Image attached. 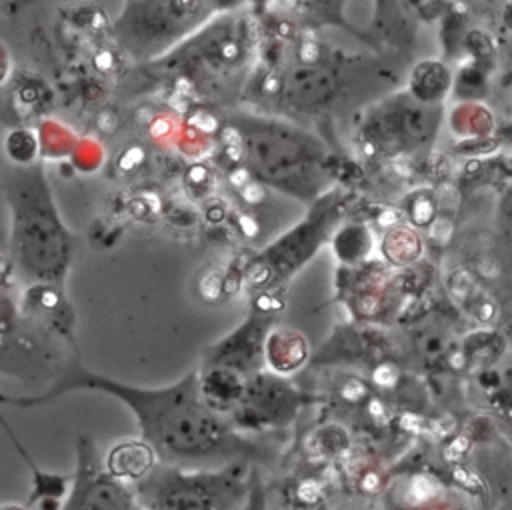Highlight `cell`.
<instances>
[{"instance_id": "cell-1", "label": "cell", "mask_w": 512, "mask_h": 510, "mask_svg": "<svg viewBox=\"0 0 512 510\" xmlns=\"http://www.w3.org/2000/svg\"><path fill=\"white\" fill-rule=\"evenodd\" d=\"M198 378L200 372H190L180 382L164 388H138L100 376L78 360H68L46 390L20 396L0 392V404L38 408L68 392L98 390L116 396L132 410L140 440L156 452L162 464L218 468L236 460L260 458V444L240 434L230 420L206 404Z\"/></svg>"}, {"instance_id": "cell-2", "label": "cell", "mask_w": 512, "mask_h": 510, "mask_svg": "<svg viewBox=\"0 0 512 510\" xmlns=\"http://www.w3.org/2000/svg\"><path fill=\"white\" fill-rule=\"evenodd\" d=\"M8 208L6 262L14 284L60 286L66 278L72 240L58 218L42 166H8L2 178Z\"/></svg>"}, {"instance_id": "cell-3", "label": "cell", "mask_w": 512, "mask_h": 510, "mask_svg": "<svg viewBox=\"0 0 512 510\" xmlns=\"http://www.w3.org/2000/svg\"><path fill=\"white\" fill-rule=\"evenodd\" d=\"M250 462L218 468H180L158 462L132 486L140 510H240L248 494Z\"/></svg>"}, {"instance_id": "cell-4", "label": "cell", "mask_w": 512, "mask_h": 510, "mask_svg": "<svg viewBox=\"0 0 512 510\" xmlns=\"http://www.w3.org/2000/svg\"><path fill=\"white\" fill-rule=\"evenodd\" d=\"M50 336L20 314L16 284L0 282V374L26 382H52L64 362L54 360V352L46 346Z\"/></svg>"}, {"instance_id": "cell-5", "label": "cell", "mask_w": 512, "mask_h": 510, "mask_svg": "<svg viewBox=\"0 0 512 510\" xmlns=\"http://www.w3.org/2000/svg\"><path fill=\"white\" fill-rule=\"evenodd\" d=\"M60 510H140L132 486L106 472L88 434L76 440V470Z\"/></svg>"}, {"instance_id": "cell-6", "label": "cell", "mask_w": 512, "mask_h": 510, "mask_svg": "<svg viewBox=\"0 0 512 510\" xmlns=\"http://www.w3.org/2000/svg\"><path fill=\"white\" fill-rule=\"evenodd\" d=\"M302 394L294 388L286 386L284 380L276 376H266L256 370L250 378H244L242 394L234 404V422H242L246 426L258 424H276L290 420L302 404Z\"/></svg>"}, {"instance_id": "cell-7", "label": "cell", "mask_w": 512, "mask_h": 510, "mask_svg": "<svg viewBox=\"0 0 512 510\" xmlns=\"http://www.w3.org/2000/svg\"><path fill=\"white\" fill-rule=\"evenodd\" d=\"M0 426L6 434V438L12 442L14 450L18 452V456L24 460V464H28L30 474H32V490L30 496L26 500V508H36V510H60L62 500L70 488V480L72 474L64 476V474H50L46 470H42L30 456V452L24 448V444L18 440L16 432L12 430V426L6 422L4 414L0 412Z\"/></svg>"}, {"instance_id": "cell-8", "label": "cell", "mask_w": 512, "mask_h": 510, "mask_svg": "<svg viewBox=\"0 0 512 510\" xmlns=\"http://www.w3.org/2000/svg\"><path fill=\"white\" fill-rule=\"evenodd\" d=\"M102 462L110 476L134 484L158 464V458L144 440H122L108 450Z\"/></svg>"}, {"instance_id": "cell-9", "label": "cell", "mask_w": 512, "mask_h": 510, "mask_svg": "<svg viewBox=\"0 0 512 510\" xmlns=\"http://www.w3.org/2000/svg\"><path fill=\"white\" fill-rule=\"evenodd\" d=\"M264 356L270 366V370L288 374L298 370L306 356H308V344L298 332L290 330H278L266 334L264 340Z\"/></svg>"}, {"instance_id": "cell-10", "label": "cell", "mask_w": 512, "mask_h": 510, "mask_svg": "<svg viewBox=\"0 0 512 510\" xmlns=\"http://www.w3.org/2000/svg\"><path fill=\"white\" fill-rule=\"evenodd\" d=\"M38 138L34 134V130L24 128V126H14L10 130H6L4 138H2V150L6 160L10 162V166H32L38 160Z\"/></svg>"}, {"instance_id": "cell-11", "label": "cell", "mask_w": 512, "mask_h": 510, "mask_svg": "<svg viewBox=\"0 0 512 510\" xmlns=\"http://www.w3.org/2000/svg\"><path fill=\"white\" fill-rule=\"evenodd\" d=\"M10 72H12L10 52H8L6 44L0 40V86L10 78Z\"/></svg>"}, {"instance_id": "cell-12", "label": "cell", "mask_w": 512, "mask_h": 510, "mask_svg": "<svg viewBox=\"0 0 512 510\" xmlns=\"http://www.w3.org/2000/svg\"><path fill=\"white\" fill-rule=\"evenodd\" d=\"M0 510H30V508H26L24 504H16V502H6V504H0Z\"/></svg>"}]
</instances>
